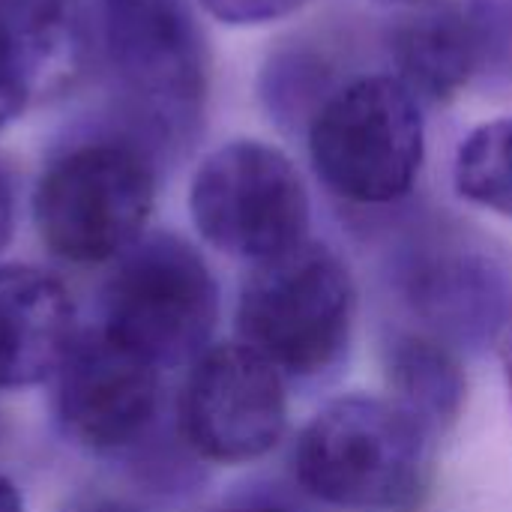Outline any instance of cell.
<instances>
[{
    "label": "cell",
    "instance_id": "cell-1",
    "mask_svg": "<svg viewBox=\"0 0 512 512\" xmlns=\"http://www.w3.org/2000/svg\"><path fill=\"white\" fill-rule=\"evenodd\" d=\"M432 438L390 399L351 393L327 402L297 435L294 477L324 507L402 512L429 480Z\"/></svg>",
    "mask_w": 512,
    "mask_h": 512
},
{
    "label": "cell",
    "instance_id": "cell-2",
    "mask_svg": "<svg viewBox=\"0 0 512 512\" xmlns=\"http://www.w3.org/2000/svg\"><path fill=\"white\" fill-rule=\"evenodd\" d=\"M357 291L348 264L318 240L255 264L237 303L240 342L285 378H321L351 345Z\"/></svg>",
    "mask_w": 512,
    "mask_h": 512
},
{
    "label": "cell",
    "instance_id": "cell-3",
    "mask_svg": "<svg viewBox=\"0 0 512 512\" xmlns=\"http://www.w3.org/2000/svg\"><path fill=\"white\" fill-rule=\"evenodd\" d=\"M306 147L318 180L342 201L396 204L414 189L426 159L423 102L393 72L360 75L315 111Z\"/></svg>",
    "mask_w": 512,
    "mask_h": 512
},
{
    "label": "cell",
    "instance_id": "cell-4",
    "mask_svg": "<svg viewBox=\"0 0 512 512\" xmlns=\"http://www.w3.org/2000/svg\"><path fill=\"white\" fill-rule=\"evenodd\" d=\"M153 201L156 174L141 147L90 141L42 171L33 222L51 255L69 264H102L144 237Z\"/></svg>",
    "mask_w": 512,
    "mask_h": 512
},
{
    "label": "cell",
    "instance_id": "cell-5",
    "mask_svg": "<svg viewBox=\"0 0 512 512\" xmlns=\"http://www.w3.org/2000/svg\"><path fill=\"white\" fill-rule=\"evenodd\" d=\"M216 321V276L177 234H144L117 258L105 282L102 330L159 369L201 357Z\"/></svg>",
    "mask_w": 512,
    "mask_h": 512
},
{
    "label": "cell",
    "instance_id": "cell-6",
    "mask_svg": "<svg viewBox=\"0 0 512 512\" xmlns=\"http://www.w3.org/2000/svg\"><path fill=\"white\" fill-rule=\"evenodd\" d=\"M189 213L216 252L255 267L309 240L312 204L297 165L279 147L243 138L198 165Z\"/></svg>",
    "mask_w": 512,
    "mask_h": 512
},
{
    "label": "cell",
    "instance_id": "cell-7",
    "mask_svg": "<svg viewBox=\"0 0 512 512\" xmlns=\"http://www.w3.org/2000/svg\"><path fill=\"white\" fill-rule=\"evenodd\" d=\"M105 51L144 132L165 144L195 132L207 93V57L186 0H108Z\"/></svg>",
    "mask_w": 512,
    "mask_h": 512
},
{
    "label": "cell",
    "instance_id": "cell-8",
    "mask_svg": "<svg viewBox=\"0 0 512 512\" xmlns=\"http://www.w3.org/2000/svg\"><path fill=\"white\" fill-rule=\"evenodd\" d=\"M288 429L285 375L243 342L210 345L189 363L177 396V435L213 465H249Z\"/></svg>",
    "mask_w": 512,
    "mask_h": 512
},
{
    "label": "cell",
    "instance_id": "cell-9",
    "mask_svg": "<svg viewBox=\"0 0 512 512\" xmlns=\"http://www.w3.org/2000/svg\"><path fill=\"white\" fill-rule=\"evenodd\" d=\"M159 366L102 327L75 339L57 369V420L90 453H126L150 441L159 408Z\"/></svg>",
    "mask_w": 512,
    "mask_h": 512
},
{
    "label": "cell",
    "instance_id": "cell-10",
    "mask_svg": "<svg viewBox=\"0 0 512 512\" xmlns=\"http://www.w3.org/2000/svg\"><path fill=\"white\" fill-rule=\"evenodd\" d=\"M402 291L423 321L420 330L456 351L498 339L512 309L504 270L495 258L468 246H441L414 255L402 270Z\"/></svg>",
    "mask_w": 512,
    "mask_h": 512
},
{
    "label": "cell",
    "instance_id": "cell-11",
    "mask_svg": "<svg viewBox=\"0 0 512 512\" xmlns=\"http://www.w3.org/2000/svg\"><path fill=\"white\" fill-rule=\"evenodd\" d=\"M75 339V303L57 276L24 264L0 267V390L57 375Z\"/></svg>",
    "mask_w": 512,
    "mask_h": 512
},
{
    "label": "cell",
    "instance_id": "cell-12",
    "mask_svg": "<svg viewBox=\"0 0 512 512\" xmlns=\"http://www.w3.org/2000/svg\"><path fill=\"white\" fill-rule=\"evenodd\" d=\"M396 78L429 105L453 102L477 81V51L459 0L426 3L393 30Z\"/></svg>",
    "mask_w": 512,
    "mask_h": 512
},
{
    "label": "cell",
    "instance_id": "cell-13",
    "mask_svg": "<svg viewBox=\"0 0 512 512\" xmlns=\"http://www.w3.org/2000/svg\"><path fill=\"white\" fill-rule=\"evenodd\" d=\"M387 399L417 423L432 441L450 432L468 402V375L462 357L444 339L426 330H402L384 351Z\"/></svg>",
    "mask_w": 512,
    "mask_h": 512
},
{
    "label": "cell",
    "instance_id": "cell-14",
    "mask_svg": "<svg viewBox=\"0 0 512 512\" xmlns=\"http://www.w3.org/2000/svg\"><path fill=\"white\" fill-rule=\"evenodd\" d=\"M33 87V99L72 87L84 66V24L75 0H0Z\"/></svg>",
    "mask_w": 512,
    "mask_h": 512
},
{
    "label": "cell",
    "instance_id": "cell-15",
    "mask_svg": "<svg viewBox=\"0 0 512 512\" xmlns=\"http://www.w3.org/2000/svg\"><path fill=\"white\" fill-rule=\"evenodd\" d=\"M456 192L504 219H512V117L480 123L456 150Z\"/></svg>",
    "mask_w": 512,
    "mask_h": 512
},
{
    "label": "cell",
    "instance_id": "cell-16",
    "mask_svg": "<svg viewBox=\"0 0 512 512\" xmlns=\"http://www.w3.org/2000/svg\"><path fill=\"white\" fill-rule=\"evenodd\" d=\"M342 84H333L330 66L324 57L312 51H279L270 57L261 75V96L270 108V114L285 126H309L315 111L327 102L333 90Z\"/></svg>",
    "mask_w": 512,
    "mask_h": 512
},
{
    "label": "cell",
    "instance_id": "cell-17",
    "mask_svg": "<svg viewBox=\"0 0 512 512\" xmlns=\"http://www.w3.org/2000/svg\"><path fill=\"white\" fill-rule=\"evenodd\" d=\"M474 51L477 78L512 84V0H459Z\"/></svg>",
    "mask_w": 512,
    "mask_h": 512
},
{
    "label": "cell",
    "instance_id": "cell-18",
    "mask_svg": "<svg viewBox=\"0 0 512 512\" xmlns=\"http://www.w3.org/2000/svg\"><path fill=\"white\" fill-rule=\"evenodd\" d=\"M30 99H33V87H30L24 57L12 33L0 21V129L9 126L27 108Z\"/></svg>",
    "mask_w": 512,
    "mask_h": 512
},
{
    "label": "cell",
    "instance_id": "cell-19",
    "mask_svg": "<svg viewBox=\"0 0 512 512\" xmlns=\"http://www.w3.org/2000/svg\"><path fill=\"white\" fill-rule=\"evenodd\" d=\"M306 0H201V6L222 24L261 27L294 15Z\"/></svg>",
    "mask_w": 512,
    "mask_h": 512
},
{
    "label": "cell",
    "instance_id": "cell-20",
    "mask_svg": "<svg viewBox=\"0 0 512 512\" xmlns=\"http://www.w3.org/2000/svg\"><path fill=\"white\" fill-rule=\"evenodd\" d=\"M57 512H144L138 504L117 498V495H102V492H81L69 501L60 504Z\"/></svg>",
    "mask_w": 512,
    "mask_h": 512
},
{
    "label": "cell",
    "instance_id": "cell-21",
    "mask_svg": "<svg viewBox=\"0 0 512 512\" xmlns=\"http://www.w3.org/2000/svg\"><path fill=\"white\" fill-rule=\"evenodd\" d=\"M12 231H15V192L6 174L0 171V252L12 240Z\"/></svg>",
    "mask_w": 512,
    "mask_h": 512
},
{
    "label": "cell",
    "instance_id": "cell-22",
    "mask_svg": "<svg viewBox=\"0 0 512 512\" xmlns=\"http://www.w3.org/2000/svg\"><path fill=\"white\" fill-rule=\"evenodd\" d=\"M498 345H501V366H504V381H507V393L512 402V309L501 336H498Z\"/></svg>",
    "mask_w": 512,
    "mask_h": 512
},
{
    "label": "cell",
    "instance_id": "cell-23",
    "mask_svg": "<svg viewBox=\"0 0 512 512\" xmlns=\"http://www.w3.org/2000/svg\"><path fill=\"white\" fill-rule=\"evenodd\" d=\"M0 512H24V501H21L18 486L3 474H0Z\"/></svg>",
    "mask_w": 512,
    "mask_h": 512
},
{
    "label": "cell",
    "instance_id": "cell-24",
    "mask_svg": "<svg viewBox=\"0 0 512 512\" xmlns=\"http://www.w3.org/2000/svg\"><path fill=\"white\" fill-rule=\"evenodd\" d=\"M225 512H285V510H276V507H237V510H225Z\"/></svg>",
    "mask_w": 512,
    "mask_h": 512
},
{
    "label": "cell",
    "instance_id": "cell-25",
    "mask_svg": "<svg viewBox=\"0 0 512 512\" xmlns=\"http://www.w3.org/2000/svg\"><path fill=\"white\" fill-rule=\"evenodd\" d=\"M384 3H405V6H426L432 0H384Z\"/></svg>",
    "mask_w": 512,
    "mask_h": 512
}]
</instances>
